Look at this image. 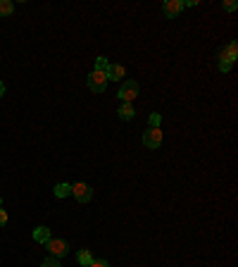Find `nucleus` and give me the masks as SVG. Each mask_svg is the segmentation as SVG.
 <instances>
[{"mask_svg": "<svg viewBox=\"0 0 238 267\" xmlns=\"http://www.w3.org/2000/svg\"><path fill=\"white\" fill-rule=\"evenodd\" d=\"M86 84H88L91 91H95V93H105V88H107V74H105V72L93 70L91 74H88Z\"/></svg>", "mask_w": 238, "mask_h": 267, "instance_id": "nucleus-1", "label": "nucleus"}, {"mask_svg": "<svg viewBox=\"0 0 238 267\" xmlns=\"http://www.w3.org/2000/svg\"><path fill=\"white\" fill-rule=\"evenodd\" d=\"M46 248L50 251V258H64L69 253V244L64 239H50L46 244Z\"/></svg>", "mask_w": 238, "mask_h": 267, "instance_id": "nucleus-2", "label": "nucleus"}, {"mask_svg": "<svg viewBox=\"0 0 238 267\" xmlns=\"http://www.w3.org/2000/svg\"><path fill=\"white\" fill-rule=\"evenodd\" d=\"M143 146H145V148H160V146H162V129H145V131H143Z\"/></svg>", "mask_w": 238, "mask_h": 267, "instance_id": "nucleus-3", "label": "nucleus"}, {"mask_svg": "<svg viewBox=\"0 0 238 267\" xmlns=\"http://www.w3.org/2000/svg\"><path fill=\"white\" fill-rule=\"evenodd\" d=\"M71 196L76 198L79 203H88L93 198V189L88 186L86 181H79V184H71Z\"/></svg>", "mask_w": 238, "mask_h": 267, "instance_id": "nucleus-4", "label": "nucleus"}, {"mask_svg": "<svg viewBox=\"0 0 238 267\" xmlns=\"http://www.w3.org/2000/svg\"><path fill=\"white\" fill-rule=\"evenodd\" d=\"M119 98H122V103H131L138 95V84H136L134 79H129V81H124L122 84V88H119Z\"/></svg>", "mask_w": 238, "mask_h": 267, "instance_id": "nucleus-5", "label": "nucleus"}, {"mask_svg": "<svg viewBox=\"0 0 238 267\" xmlns=\"http://www.w3.org/2000/svg\"><path fill=\"white\" fill-rule=\"evenodd\" d=\"M181 10H183V3H181V0H167L165 5H162V12H165L169 19H172V17H176L179 12H181Z\"/></svg>", "mask_w": 238, "mask_h": 267, "instance_id": "nucleus-6", "label": "nucleus"}, {"mask_svg": "<svg viewBox=\"0 0 238 267\" xmlns=\"http://www.w3.org/2000/svg\"><path fill=\"white\" fill-rule=\"evenodd\" d=\"M105 74H107V81H122V79L127 77V70L122 64H110Z\"/></svg>", "mask_w": 238, "mask_h": 267, "instance_id": "nucleus-7", "label": "nucleus"}, {"mask_svg": "<svg viewBox=\"0 0 238 267\" xmlns=\"http://www.w3.org/2000/svg\"><path fill=\"white\" fill-rule=\"evenodd\" d=\"M219 57H224V60H229L231 64L236 62V57H238V43H236V41H231L229 46H226V48L222 50V53H219Z\"/></svg>", "mask_w": 238, "mask_h": 267, "instance_id": "nucleus-8", "label": "nucleus"}, {"mask_svg": "<svg viewBox=\"0 0 238 267\" xmlns=\"http://www.w3.org/2000/svg\"><path fill=\"white\" fill-rule=\"evenodd\" d=\"M117 115H119V119L129 122V119L136 117V110H134V105H131V103H122V105H119V110H117Z\"/></svg>", "mask_w": 238, "mask_h": 267, "instance_id": "nucleus-9", "label": "nucleus"}, {"mask_svg": "<svg viewBox=\"0 0 238 267\" xmlns=\"http://www.w3.org/2000/svg\"><path fill=\"white\" fill-rule=\"evenodd\" d=\"M50 239H53V236H50V229H48V227H36V229H33V241H36V244L46 246Z\"/></svg>", "mask_w": 238, "mask_h": 267, "instance_id": "nucleus-10", "label": "nucleus"}, {"mask_svg": "<svg viewBox=\"0 0 238 267\" xmlns=\"http://www.w3.org/2000/svg\"><path fill=\"white\" fill-rule=\"evenodd\" d=\"M15 12V3L12 0H0V17H10Z\"/></svg>", "mask_w": 238, "mask_h": 267, "instance_id": "nucleus-11", "label": "nucleus"}, {"mask_svg": "<svg viewBox=\"0 0 238 267\" xmlns=\"http://www.w3.org/2000/svg\"><path fill=\"white\" fill-rule=\"evenodd\" d=\"M55 196H57V198L71 196V184H57V186H55Z\"/></svg>", "mask_w": 238, "mask_h": 267, "instance_id": "nucleus-12", "label": "nucleus"}, {"mask_svg": "<svg viewBox=\"0 0 238 267\" xmlns=\"http://www.w3.org/2000/svg\"><path fill=\"white\" fill-rule=\"evenodd\" d=\"M76 260H79V265L88 267L91 262H93V255H91V251H79L76 253Z\"/></svg>", "mask_w": 238, "mask_h": 267, "instance_id": "nucleus-13", "label": "nucleus"}, {"mask_svg": "<svg viewBox=\"0 0 238 267\" xmlns=\"http://www.w3.org/2000/svg\"><path fill=\"white\" fill-rule=\"evenodd\" d=\"M107 67H110V62H107V57H95V70L98 72H107Z\"/></svg>", "mask_w": 238, "mask_h": 267, "instance_id": "nucleus-14", "label": "nucleus"}, {"mask_svg": "<svg viewBox=\"0 0 238 267\" xmlns=\"http://www.w3.org/2000/svg\"><path fill=\"white\" fill-rule=\"evenodd\" d=\"M160 122H162V115H160V112H152L150 115V126L152 129H160Z\"/></svg>", "mask_w": 238, "mask_h": 267, "instance_id": "nucleus-15", "label": "nucleus"}, {"mask_svg": "<svg viewBox=\"0 0 238 267\" xmlns=\"http://www.w3.org/2000/svg\"><path fill=\"white\" fill-rule=\"evenodd\" d=\"M41 267H62V265H60V260L57 258H48V260L41 262Z\"/></svg>", "mask_w": 238, "mask_h": 267, "instance_id": "nucleus-16", "label": "nucleus"}, {"mask_svg": "<svg viewBox=\"0 0 238 267\" xmlns=\"http://www.w3.org/2000/svg\"><path fill=\"white\" fill-rule=\"evenodd\" d=\"M229 70H231V62L224 60V57H219V72H229Z\"/></svg>", "mask_w": 238, "mask_h": 267, "instance_id": "nucleus-17", "label": "nucleus"}, {"mask_svg": "<svg viewBox=\"0 0 238 267\" xmlns=\"http://www.w3.org/2000/svg\"><path fill=\"white\" fill-rule=\"evenodd\" d=\"M222 8L226 10V12H233V10H236L238 5H236V3H233V0H226V3H222Z\"/></svg>", "mask_w": 238, "mask_h": 267, "instance_id": "nucleus-18", "label": "nucleus"}, {"mask_svg": "<svg viewBox=\"0 0 238 267\" xmlns=\"http://www.w3.org/2000/svg\"><path fill=\"white\" fill-rule=\"evenodd\" d=\"M88 267H110V262H107V260H95L93 258V262H91Z\"/></svg>", "mask_w": 238, "mask_h": 267, "instance_id": "nucleus-19", "label": "nucleus"}, {"mask_svg": "<svg viewBox=\"0 0 238 267\" xmlns=\"http://www.w3.org/2000/svg\"><path fill=\"white\" fill-rule=\"evenodd\" d=\"M5 224H8V212L0 208V227H5Z\"/></svg>", "mask_w": 238, "mask_h": 267, "instance_id": "nucleus-20", "label": "nucleus"}, {"mask_svg": "<svg viewBox=\"0 0 238 267\" xmlns=\"http://www.w3.org/2000/svg\"><path fill=\"white\" fill-rule=\"evenodd\" d=\"M3 95H5V84L0 81V98H3Z\"/></svg>", "mask_w": 238, "mask_h": 267, "instance_id": "nucleus-21", "label": "nucleus"}, {"mask_svg": "<svg viewBox=\"0 0 238 267\" xmlns=\"http://www.w3.org/2000/svg\"><path fill=\"white\" fill-rule=\"evenodd\" d=\"M0 205H3V201H0Z\"/></svg>", "mask_w": 238, "mask_h": 267, "instance_id": "nucleus-22", "label": "nucleus"}]
</instances>
